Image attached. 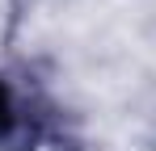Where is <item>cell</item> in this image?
<instances>
[{
	"instance_id": "6da1fadb",
	"label": "cell",
	"mask_w": 156,
	"mask_h": 151,
	"mask_svg": "<svg viewBox=\"0 0 156 151\" xmlns=\"http://www.w3.org/2000/svg\"><path fill=\"white\" fill-rule=\"evenodd\" d=\"M9 126V105H4V97H0V130Z\"/></svg>"
}]
</instances>
